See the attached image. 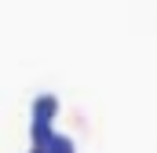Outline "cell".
I'll return each instance as SVG.
<instances>
[{
  "label": "cell",
  "mask_w": 157,
  "mask_h": 153,
  "mask_svg": "<svg viewBox=\"0 0 157 153\" xmlns=\"http://www.w3.org/2000/svg\"><path fill=\"white\" fill-rule=\"evenodd\" d=\"M48 153H77V142L70 139V135H62V131H51V139H48Z\"/></svg>",
  "instance_id": "2"
},
{
  "label": "cell",
  "mask_w": 157,
  "mask_h": 153,
  "mask_svg": "<svg viewBox=\"0 0 157 153\" xmlns=\"http://www.w3.org/2000/svg\"><path fill=\"white\" fill-rule=\"evenodd\" d=\"M51 131H55V128H51L48 120H33V124H29V139H33V146H48Z\"/></svg>",
  "instance_id": "3"
},
{
  "label": "cell",
  "mask_w": 157,
  "mask_h": 153,
  "mask_svg": "<svg viewBox=\"0 0 157 153\" xmlns=\"http://www.w3.org/2000/svg\"><path fill=\"white\" fill-rule=\"evenodd\" d=\"M29 153H48V150H44V146H29Z\"/></svg>",
  "instance_id": "4"
},
{
  "label": "cell",
  "mask_w": 157,
  "mask_h": 153,
  "mask_svg": "<svg viewBox=\"0 0 157 153\" xmlns=\"http://www.w3.org/2000/svg\"><path fill=\"white\" fill-rule=\"evenodd\" d=\"M59 95H51V91H40L37 99H33V120H48V124H55V117H59Z\"/></svg>",
  "instance_id": "1"
}]
</instances>
